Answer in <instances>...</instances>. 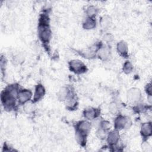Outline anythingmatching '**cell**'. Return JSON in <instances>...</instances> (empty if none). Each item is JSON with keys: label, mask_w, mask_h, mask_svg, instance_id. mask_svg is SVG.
Returning a JSON list of instances; mask_svg holds the SVG:
<instances>
[{"label": "cell", "mask_w": 152, "mask_h": 152, "mask_svg": "<svg viewBox=\"0 0 152 152\" xmlns=\"http://www.w3.org/2000/svg\"><path fill=\"white\" fill-rule=\"evenodd\" d=\"M97 11H98V10L96 7L93 5H91L87 8L86 12L88 18H94V17L96 15Z\"/></svg>", "instance_id": "cell-14"}, {"label": "cell", "mask_w": 152, "mask_h": 152, "mask_svg": "<svg viewBox=\"0 0 152 152\" xmlns=\"http://www.w3.org/2000/svg\"><path fill=\"white\" fill-rule=\"evenodd\" d=\"M83 27L86 30H90L95 27L96 26V21L94 18H87L86 19L83 23Z\"/></svg>", "instance_id": "cell-13"}, {"label": "cell", "mask_w": 152, "mask_h": 152, "mask_svg": "<svg viewBox=\"0 0 152 152\" xmlns=\"http://www.w3.org/2000/svg\"><path fill=\"white\" fill-rule=\"evenodd\" d=\"M131 125V122L129 118L119 115L115 120V127L117 130L124 128H128Z\"/></svg>", "instance_id": "cell-2"}, {"label": "cell", "mask_w": 152, "mask_h": 152, "mask_svg": "<svg viewBox=\"0 0 152 152\" xmlns=\"http://www.w3.org/2000/svg\"><path fill=\"white\" fill-rule=\"evenodd\" d=\"M126 96L129 102L136 103L141 99V93L140 89L137 88H132L128 91Z\"/></svg>", "instance_id": "cell-4"}, {"label": "cell", "mask_w": 152, "mask_h": 152, "mask_svg": "<svg viewBox=\"0 0 152 152\" xmlns=\"http://www.w3.org/2000/svg\"><path fill=\"white\" fill-rule=\"evenodd\" d=\"M97 110L95 108L93 107H90L88 109H85L84 111V116L86 118L89 119V120H92L96 118L97 116Z\"/></svg>", "instance_id": "cell-10"}, {"label": "cell", "mask_w": 152, "mask_h": 152, "mask_svg": "<svg viewBox=\"0 0 152 152\" xmlns=\"http://www.w3.org/2000/svg\"><path fill=\"white\" fill-rule=\"evenodd\" d=\"M109 111H110V112L111 113H112L113 115H115L118 112V107L117 104L115 103H114V102L111 103L109 104Z\"/></svg>", "instance_id": "cell-17"}, {"label": "cell", "mask_w": 152, "mask_h": 152, "mask_svg": "<svg viewBox=\"0 0 152 152\" xmlns=\"http://www.w3.org/2000/svg\"><path fill=\"white\" fill-rule=\"evenodd\" d=\"M116 49L119 54L123 56H125L127 55L128 46L124 40H122L118 43L116 46Z\"/></svg>", "instance_id": "cell-11"}, {"label": "cell", "mask_w": 152, "mask_h": 152, "mask_svg": "<svg viewBox=\"0 0 152 152\" xmlns=\"http://www.w3.org/2000/svg\"><path fill=\"white\" fill-rule=\"evenodd\" d=\"M145 90H146L147 93L149 96H151V84H148L147 85Z\"/></svg>", "instance_id": "cell-20"}, {"label": "cell", "mask_w": 152, "mask_h": 152, "mask_svg": "<svg viewBox=\"0 0 152 152\" xmlns=\"http://www.w3.org/2000/svg\"><path fill=\"white\" fill-rule=\"evenodd\" d=\"M100 24H101V26L103 28H106L109 27L110 26V25L111 24L110 18L107 15L103 16L100 20Z\"/></svg>", "instance_id": "cell-15"}, {"label": "cell", "mask_w": 152, "mask_h": 152, "mask_svg": "<svg viewBox=\"0 0 152 152\" xmlns=\"http://www.w3.org/2000/svg\"><path fill=\"white\" fill-rule=\"evenodd\" d=\"M110 55V49L107 47L100 48L98 50V56L102 60H106Z\"/></svg>", "instance_id": "cell-12"}, {"label": "cell", "mask_w": 152, "mask_h": 152, "mask_svg": "<svg viewBox=\"0 0 152 152\" xmlns=\"http://www.w3.org/2000/svg\"><path fill=\"white\" fill-rule=\"evenodd\" d=\"M133 66L131 64V63L129 61H126L124 63L123 66V71L126 74L130 73L132 70Z\"/></svg>", "instance_id": "cell-16"}, {"label": "cell", "mask_w": 152, "mask_h": 152, "mask_svg": "<svg viewBox=\"0 0 152 152\" xmlns=\"http://www.w3.org/2000/svg\"><path fill=\"white\" fill-rule=\"evenodd\" d=\"M24 110L27 113H30L34 110V106L33 104H27L24 107Z\"/></svg>", "instance_id": "cell-19"}, {"label": "cell", "mask_w": 152, "mask_h": 152, "mask_svg": "<svg viewBox=\"0 0 152 152\" xmlns=\"http://www.w3.org/2000/svg\"><path fill=\"white\" fill-rule=\"evenodd\" d=\"M151 124L150 122L144 123L141 128V133L144 137H148L151 135Z\"/></svg>", "instance_id": "cell-9"}, {"label": "cell", "mask_w": 152, "mask_h": 152, "mask_svg": "<svg viewBox=\"0 0 152 152\" xmlns=\"http://www.w3.org/2000/svg\"><path fill=\"white\" fill-rule=\"evenodd\" d=\"M112 36L110 35V34H106L105 35V36H104V39H105V40H106V41H107V42H110V41H111L112 40Z\"/></svg>", "instance_id": "cell-21"}, {"label": "cell", "mask_w": 152, "mask_h": 152, "mask_svg": "<svg viewBox=\"0 0 152 152\" xmlns=\"http://www.w3.org/2000/svg\"><path fill=\"white\" fill-rule=\"evenodd\" d=\"M106 131H105L104 129H103L100 127L96 132V134H97V136L98 137V138L100 139H104L106 137Z\"/></svg>", "instance_id": "cell-18"}, {"label": "cell", "mask_w": 152, "mask_h": 152, "mask_svg": "<svg viewBox=\"0 0 152 152\" xmlns=\"http://www.w3.org/2000/svg\"><path fill=\"white\" fill-rule=\"evenodd\" d=\"M45 94V89L42 84H38L35 88V92L33 97V101L34 102L39 101L42 99Z\"/></svg>", "instance_id": "cell-8"}, {"label": "cell", "mask_w": 152, "mask_h": 152, "mask_svg": "<svg viewBox=\"0 0 152 152\" xmlns=\"http://www.w3.org/2000/svg\"><path fill=\"white\" fill-rule=\"evenodd\" d=\"M39 35L42 43H48L51 39V31L48 26H40L39 27Z\"/></svg>", "instance_id": "cell-1"}, {"label": "cell", "mask_w": 152, "mask_h": 152, "mask_svg": "<svg viewBox=\"0 0 152 152\" xmlns=\"http://www.w3.org/2000/svg\"><path fill=\"white\" fill-rule=\"evenodd\" d=\"M31 97V93L28 90H22L19 91L17 99L20 104H25Z\"/></svg>", "instance_id": "cell-6"}, {"label": "cell", "mask_w": 152, "mask_h": 152, "mask_svg": "<svg viewBox=\"0 0 152 152\" xmlns=\"http://www.w3.org/2000/svg\"><path fill=\"white\" fill-rule=\"evenodd\" d=\"M91 129V124L90 122L83 121L80 122L77 126V131L84 135H87Z\"/></svg>", "instance_id": "cell-5"}, {"label": "cell", "mask_w": 152, "mask_h": 152, "mask_svg": "<svg viewBox=\"0 0 152 152\" xmlns=\"http://www.w3.org/2000/svg\"><path fill=\"white\" fill-rule=\"evenodd\" d=\"M119 131L117 129L113 130L110 132L107 135V141L110 145H115L119 141Z\"/></svg>", "instance_id": "cell-7"}, {"label": "cell", "mask_w": 152, "mask_h": 152, "mask_svg": "<svg viewBox=\"0 0 152 152\" xmlns=\"http://www.w3.org/2000/svg\"><path fill=\"white\" fill-rule=\"evenodd\" d=\"M69 66L71 71L77 74L83 73L86 71L85 65L80 60L74 59L71 61L69 63Z\"/></svg>", "instance_id": "cell-3"}]
</instances>
